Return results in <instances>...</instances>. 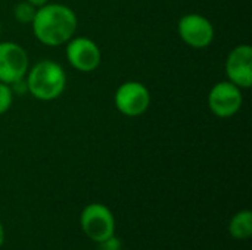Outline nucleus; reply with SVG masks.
<instances>
[{"mask_svg": "<svg viewBox=\"0 0 252 250\" xmlns=\"http://www.w3.org/2000/svg\"><path fill=\"white\" fill-rule=\"evenodd\" d=\"M77 24V15L71 7L58 3H46L35 12L32 32L35 38L46 46H61L74 37Z\"/></svg>", "mask_w": 252, "mask_h": 250, "instance_id": "obj_1", "label": "nucleus"}, {"mask_svg": "<svg viewBox=\"0 0 252 250\" xmlns=\"http://www.w3.org/2000/svg\"><path fill=\"white\" fill-rule=\"evenodd\" d=\"M27 74V90L37 100H55L65 90L66 75L62 66L53 60H41L35 63Z\"/></svg>", "mask_w": 252, "mask_h": 250, "instance_id": "obj_2", "label": "nucleus"}, {"mask_svg": "<svg viewBox=\"0 0 252 250\" xmlns=\"http://www.w3.org/2000/svg\"><path fill=\"white\" fill-rule=\"evenodd\" d=\"M80 224L84 234L94 243H99L115 234L114 215L102 203L87 205L81 212Z\"/></svg>", "mask_w": 252, "mask_h": 250, "instance_id": "obj_3", "label": "nucleus"}, {"mask_svg": "<svg viewBox=\"0 0 252 250\" xmlns=\"http://www.w3.org/2000/svg\"><path fill=\"white\" fill-rule=\"evenodd\" d=\"M28 72V55L25 49L13 41L0 43V83L13 85L25 78Z\"/></svg>", "mask_w": 252, "mask_h": 250, "instance_id": "obj_4", "label": "nucleus"}, {"mask_svg": "<svg viewBox=\"0 0 252 250\" xmlns=\"http://www.w3.org/2000/svg\"><path fill=\"white\" fill-rule=\"evenodd\" d=\"M117 109L126 116H139L145 113L151 103V94L146 85L137 81L121 84L114 97Z\"/></svg>", "mask_w": 252, "mask_h": 250, "instance_id": "obj_5", "label": "nucleus"}, {"mask_svg": "<svg viewBox=\"0 0 252 250\" xmlns=\"http://www.w3.org/2000/svg\"><path fill=\"white\" fill-rule=\"evenodd\" d=\"M180 38L193 49H205L214 40L213 24L199 13L185 15L177 25Z\"/></svg>", "mask_w": 252, "mask_h": 250, "instance_id": "obj_6", "label": "nucleus"}, {"mask_svg": "<svg viewBox=\"0 0 252 250\" xmlns=\"http://www.w3.org/2000/svg\"><path fill=\"white\" fill-rule=\"evenodd\" d=\"M242 102L241 88L230 81L217 83L208 94V106L219 118H230L238 113Z\"/></svg>", "mask_w": 252, "mask_h": 250, "instance_id": "obj_7", "label": "nucleus"}, {"mask_svg": "<svg viewBox=\"0 0 252 250\" xmlns=\"http://www.w3.org/2000/svg\"><path fill=\"white\" fill-rule=\"evenodd\" d=\"M66 59L80 72H92L100 65V49L87 37H72L66 46Z\"/></svg>", "mask_w": 252, "mask_h": 250, "instance_id": "obj_8", "label": "nucleus"}, {"mask_svg": "<svg viewBox=\"0 0 252 250\" xmlns=\"http://www.w3.org/2000/svg\"><path fill=\"white\" fill-rule=\"evenodd\" d=\"M226 74L229 81L239 88L252 85V47L250 44L236 46L227 56Z\"/></svg>", "mask_w": 252, "mask_h": 250, "instance_id": "obj_9", "label": "nucleus"}, {"mask_svg": "<svg viewBox=\"0 0 252 250\" xmlns=\"http://www.w3.org/2000/svg\"><path fill=\"white\" fill-rule=\"evenodd\" d=\"M229 233L238 240H247L252 236V214L251 211H241L238 212L230 224Z\"/></svg>", "mask_w": 252, "mask_h": 250, "instance_id": "obj_10", "label": "nucleus"}, {"mask_svg": "<svg viewBox=\"0 0 252 250\" xmlns=\"http://www.w3.org/2000/svg\"><path fill=\"white\" fill-rule=\"evenodd\" d=\"M35 12H37V7L25 0V1H21L15 6L13 15L19 24H32Z\"/></svg>", "mask_w": 252, "mask_h": 250, "instance_id": "obj_11", "label": "nucleus"}, {"mask_svg": "<svg viewBox=\"0 0 252 250\" xmlns=\"http://www.w3.org/2000/svg\"><path fill=\"white\" fill-rule=\"evenodd\" d=\"M13 102V90L9 84L0 83V115L7 112Z\"/></svg>", "mask_w": 252, "mask_h": 250, "instance_id": "obj_12", "label": "nucleus"}, {"mask_svg": "<svg viewBox=\"0 0 252 250\" xmlns=\"http://www.w3.org/2000/svg\"><path fill=\"white\" fill-rule=\"evenodd\" d=\"M97 250H121V242L114 234V236L99 242L97 243Z\"/></svg>", "mask_w": 252, "mask_h": 250, "instance_id": "obj_13", "label": "nucleus"}, {"mask_svg": "<svg viewBox=\"0 0 252 250\" xmlns=\"http://www.w3.org/2000/svg\"><path fill=\"white\" fill-rule=\"evenodd\" d=\"M27 1L31 3L35 7H40V6H44L46 3H49V0H27Z\"/></svg>", "mask_w": 252, "mask_h": 250, "instance_id": "obj_14", "label": "nucleus"}, {"mask_svg": "<svg viewBox=\"0 0 252 250\" xmlns=\"http://www.w3.org/2000/svg\"><path fill=\"white\" fill-rule=\"evenodd\" d=\"M3 242H4V230H3V225H1V222H0V248H1V245H3Z\"/></svg>", "mask_w": 252, "mask_h": 250, "instance_id": "obj_15", "label": "nucleus"}, {"mask_svg": "<svg viewBox=\"0 0 252 250\" xmlns=\"http://www.w3.org/2000/svg\"><path fill=\"white\" fill-rule=\"evenodd\" d=\"M0 32H1V24H0Z\"/></svg>", "mask_w": 252, "mask_h": 250, "instance_id": "obj_16", "label": "nucleus"}]
</instances>
